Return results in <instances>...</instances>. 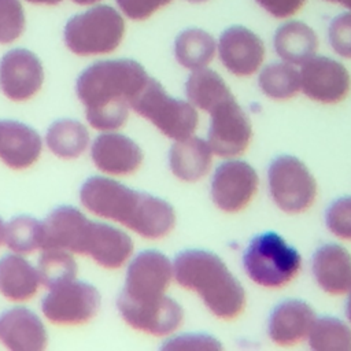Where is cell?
Wrapping results in <instances>:
<instances>
[{"label":"cell","mask_w":351,"mask_h":351,"mask_svg":"<svg viewBox=\"0 0 351 351\" xmlns=\"http://www.w3.org/2000/svg\"><path fill=\"white\" fill-rule=\"evenodd\" d=\"M149 75L132 59L101 60L85 69L77 78L75 92L93 129L112 132L125 125L130 103Z\"/></svg>","instance_id":"1"},{"label":"cell","mask_w":351,"mask_h":351,"mask_svg":"<svg viewBox=\"0 0 351 351\" xmlns=\"http://www.w3.org/2000/svg\"><path fill=\"white\" fill-rule=\"evenodd\" d=\"M80 199L95 215L119 222L144 239H163L176 226V211L167 200L107 177L88 178Z\"/></svg>","instance_id":"2"},{"label":"cell","mask_w":351,"mask_h":351,"mask_svg":"<svg viewBox=\"0 0 351 351\" xmlns=\"http://www.w3.org/2000/svg\"><path fill=\"white\" fill-rule=\"evenodd\" d=\"M173 271L174 281L195 292L218 319L232 321L243 314L245 289L217 254L199 248L184 250L176 255Z\"/></svg>","instance_id":"3"},{"label":"cell","mask_w":351,"mask_h":351,"mask_svg":"<svg viewBox=\"0 0 351 351\" xmlns=\"http://www.w3.org/2000/svg\"><path fill=\"white\" fill-rule=\"evenodd\" d=\"M243 267L252 282L278 289L291 284L302 269L299 251L276 232L254 236L243 254Z\"/></svg>","instance_id":"4"},{"label":"cell","mask_w":351,"mask_h":351,"mask_svg":"<svg viewBox=\"0 0 351 351\" xmlns=\"http://www.w3.org/2000/svg\"><path fill=\"white\" fill-rule=\"evenodd\" d=\"M130 110L173 141L195 134L199 123L197 110L188 100L170 96L152 77L132 100Z\"/></svg>","instance_id":"5"},{"label":"cell","mask_w":351,"mask_h":351,"mask_svg":"<svg viewBox=\"0 0 351 351\" xmlns=\"http://www.w3.org/2000/svg\"><path fill=\"white\" fill-rule=\"evenodd\" d=\"M123 33L125 23L119 12L110 5H96L69 19L64 43L81 56L108 53L121 44Z\"/></svg>","instance_id":"6"},{"label":"cell","mask_w":351,"mask_h":351,"mask_svg":"<svg viewBox=\"0 0 351 351\" xmlns=\"http://www.w3.org/2000/svg\"><path fill=\"white\" fill-rule=\"evenodd\" d=\"M267 186L273 203L287 214H302L317 199V181L308 167L293 155H278L267 167Z\"/></svg>","instance_id":"7"},{"label":"cell","mask_w":351,"mask_h":351,"mask_svg":"<svg viewBox=\"0 0 351 351\" xmlns=\"http://www.w3.org/2000/svg\"><path fill=\"white\" fill-rule=\"evenodd\" d=\"M207 143L214 155L225 159L243 155L252 138V126L247 112L234 95L208 112Z\"/></svg>","instance_id":"8"},{"label":"cell","mask_w":351,"mask_h":351,"mask_svg":"<svg viewBox=\"0 0 351 351\" xmlns=\"http://www.w3.org/2000/svg\"><path fill=\"white\" fill-rule=\"evenodd\" d=\"M174 280L173 261L156 250L138 252L128 266L122 299L143 303L166 295Z\"/></svg>","instance_id":"9"},{"label":"cell","mask_w":351,"mask_h":351,"mask_svg":"<svg viewBox=\"0 0 351 351\" xmlns=\"http://www.w3.org/2000/svg\"><path fill=\"white\" fill-rule=\"evenodd\" d=\"M258 186L256 170L245 160L230 158L214 170L210 195L221 211L236 214L248 207L258 192Z\"/></svg>","instance_id":"10"},{"label":"cell","mask_w":351,"mask_h":351,"mask_svg":"<svg viewBox=\"0 0 351 351\" xmlns=\"http://www.w3.org/2000/svg\"><path fill=\"white\" fill-rule=\"evenodd\" d=\"M100 293L85 281H67L49 289L41 302L44 315L58 325H80L99 311Z\"/></svg>","instance_id":"11"},{"label":"cell","mask_w":351,"mask_h":351,"mask_svg":"<svg viewBox=\"0 0 351 351\" xmlns=\"http://www.w3.org/2000/svg\"><path fill=\"white\" fill-rule=\"evenodd\" d=\"M300 66V92L310 100L321 104H337L348 96L351 75L340 62L313 55Z\"/></svg>","instance_id":"12"},{"label":"cell","mask_w":351,"mask_h":351,"mask_svg":"<svg viewBox=\"0 0 351 351\" xmlns=\"http://www.w3.org/2000/svg\"><path fill=\"white\" fill-rule=\"evenodd\" d=\"M117 307L129 326L156 337L169 336L184 324L182 306L167 295L144 303L130 302L118 296Z\"/></svg>","instance_id":"13"},{"label":"cell","mask_w":351,"mask_h":351,"mask_svg":"<svg viewBox=\"0 0 351 351\" xmlns=\"http://www.w3.org/2000/svg\"><path fill=\"white\" fill-rule=\"evenodd\" d=\"M44 70L40 59L27 49H11L0 60L1 92L14 101L33 97L41 88Z\"/></svg>","instance_id":"14"},{"label":"cell","mask_w":351,"mask_h":351,"mask_svg":"<svg viewBox=\"0 0 351 351\" xmlns=\"http://www.w3.org/2000/svg\"><path fill=\"white\" fill-rule=\"evenodd\" d=\"M218 53L228 71L236 77H250L259 70L265 59V45L250 29L230 26L219 37Z\"/></svg>","instance_id":"15"},{"label":"cell","mask_w":351,"mask_h":351,"mask_svg":"<svg viewBox=\"0 0 351 351\" xmlns=\"http://www.w3.org/2000/svg\"><path fill=\"white\" fill-rule=\"evenodd\" d=\"M317 318L314 308L302 299H285L270 313L267 336L280 347H292L306 340Z\"/></svg>","instance_id":"16"},{"label":"cell","mask_w":351,"mask_h":351,"mask_svg":"<svg viewBox=\"0 0 351 351\" xmlns=\"http://www.w3.org/2000/svg\"><path fill=\"white\" fill-rule=\"evenodd\" d=\"M90 154L95 166L111 176L132 174L144 159V154L136 141L114 130L99 134L92 144Z\"/></svg>","instance_id":"17"},{"label":"cell","mask_w":351,"mask_h":351,"mask_svg":"<svg viewBox=\"0 0 351 351\" xmlns=\"http://www.w3.org/2000/svg\"><path fill=\"white\" fill-rule=\"evenodd\" d=\"M133 254V241L123 230L103 222L89 221L81 255H89L92 259L106 267L118 269Z\"/></svg>","instance_id":"18"},{"label":"cell","mask_w":351,"mask_h":351,"mask_svg":"<svg viewBox=\"0 0 351 351\" xmlns=\"http://www.w3.org/2000/svg\"><path fill=\"white\" fill-rule=\"evenodd\" d=\"M311 273L325 293L346 295L351 288V254L340 244H322L311 256Z\"/></svg>","instance_id":"19"},{"label":"cell","mask_w":351,"mask_h":351,"mask_svg":"<svg viewBox=\"0 0 351 351\" xmlns=\"http://www.w3.org/2000/svg\"><path fill=\"white\" fill-rule=\"evenodd\" d=\"M47 330L29 308L14 307L0 315V341L12 351H41L47 346Z\"/></svg>","instance_id":"20"},{"label":"cell","mask_w":351,"mask_h":351,"mask_svg":"<svg viewBox=\"0 0 351 351\" xmlns=\"http://www.w3.org/2000/svg\"><path fill=\"white\" fill-rule=\"evenodd\" d=\"M89 219L75 207L59 206L43 221L44 248H60L69 252L81 254L82 240Z\"/></svg>","instance_id":"21"},{"label":"cell","mask_w":351,"mask_h":351,"mask_svg":"<svg viewBox=\"0 0 351 351\" xmlns=\"http://www.w3.org/2000/svg\"><path fill=\"white\" fill-rule=\"evenodd\" d=\"M43 141L30 126L10 119H0V159L11 169H26L40 156Z\"/></svg>","instance_id":"22"},{"label":"cell","mask_w":351,"mask_h":351,"mask_svg":"<svg viewBox=\"0 0 351 351\" xmlns=\"http://www.w3.org/2000/svg\"><path fill=\"white\" fill-rule=\"evenodd\" d=\"M213 156L207 140L192 134L173 143L169 149V167L180 181L197 182L208 174Z\"/></svg>","instance_id":"23"},{"label":"cell","mask_w":351,"mask_h":351,"mask_svg":"<svg viewBox=\"0 0 351 351\" xmlns=\"http://www.w3.org/2000/svg\"><path fill=\"white\" fill-rule=\"evenodd\" d=\"M40 277L25 258L7 254L0 259V293L8 300L30 299L38 289Z\"/></svg>","instance_id":"24"},{"label":"cell","mask_w":351,"mask_h":351,"mask_svg":"<svg viewBox=\"0 0 351 351\" xmlns=\"http://www.w3.org/2000/svg\"><path fill=\"white\" fill-rule=\"evenodd\" d=\"M318 38L315 32L300 21H291L280 26L274 34V49L287 63L302 64L315 55Z\"/></svg>","instance_id":"25"},{"label":"cell","mask_w":351,"mask_h":351,"mask_svg":"<svg viewBox=\"0 0 351 351\" xmlns=\"http://www.w3.org/2000/svg\"><path fill=\"white\" fill-rule=\"evenodd\" d=\"M186 100L197 110L208 114L219 103L233 96L225 80L214 70L203 67L191 71L185 82Z\"/></svg>","instance_id":"26"},{"label":"cell","mask_w":351,"mask_h":351,"mask_svg":"<svg viewBox=\"0 0 351 351\" xmlns=\"http://www.w3.org/2000/svg\"><path fill=\"white\" fill-rule=\"evenodd\" d=\"M215 51L217 44L213 36L196 27L181 32L174 41L177 62L191 71L207 67L214 59Z\"/></svg>","instance_id":"27"},{"label":"cell","mask_w":351,"mask_h":351,"mask_svg":"<svg viewBox=\"0 0 351 351\" xmlns=\"http://www.w3.org/2000/svg\"><path fill=\"white\" fill-rule=\"evenodd\" d=\"M48 148L59 158L73 159L85 152L89 134L86 128L74 119H58L47 130Z\"/></svg>","instance_id":"28"},{"label":"cell","mask_w":351,"mask_h":351,"mask_svg":"<svg viewBox=\"0 0 351 351\" xmlns=\"http://www.w3.org/2000/svg\"><path fill=\"white\" fill-rule=\"evenodd\" d=\"M258 85L266 97L285 101L300 92V73L291 63L274 62L261 70Z\"/></svg>","instance_id":"29"},{"label":"cell","mask_w":351,"mask_h":351,"mask_svg":"<svg viewBox=\"0 0 351 351\" xmlns=\"http://www.w3.org/2000/svg\"><path fill=\"white\" fill-rule=\"evenodd\" d=\"M314 351H351V325L337 317H317L306 339Z\"/></svg>","instance_id":"30"},{"label":"cell","mask_w":351,"mask_h":351,"mask_svg":"<svg viewBox=\"0 0 351 351\" xmlns=\"http://www.w3.org/2000/svg\"><path fill=\"white\" fill-rule=\"evenodd\" d=\"M44 228L43 221L30 215L14 217L4 230V241L7 247L21 255L41 250Z\"/></svg>","instance_id":"31"},{"label":"cell","mask_w":351,"mask_h":351,"mask_svg":"<svg viewBox=\"0 0 351 351\" xmlns=\"http://www.w3.org/2000/svg\"><path fill=\"white\" fill-rule=\"evenodd\" d=\"M41 251L37 265L40 284L51 289L75 278L77 265L69 251L60 248H44Z\"/></svg>","instance_id":"32"},{"label":"cell","mask_w":351,"mask_h":351,"mask_svg":"<svg viewBox=\"0 0 351 351\" xmlns=\"http://www.w3.org/2000/svg\"><path fill=\"white\" fill-rule=\"evenodd\" d=\"M325 225L337 239L351 241V195L341 196L328 206Z\"/></svg>","instance_id":"33"},{"label":"cell","mask_w":351,"mask_h":351,"mask_svg":"<svg viewBox=\"0 0 351 351\" xmlns=\"http://www.w3.org/2000/svg\"><path fill=\"white\" fill-rule=\"evenodd\" d=\"M25 29V14L19 0H0V44L16 40Z\"/></svg>","instance_id":"34"},{"label":"cell","mask_w":351,"mask_h":351,"mask_svg":"<svg viewBox=\"0 0 351 351\" xmlns=\"http://www.w3.org/2000/svg\"><path fill=\"white\" fill-rule=\"evenodd\" d=\"M329 43L341 58L351 59V12L335 16L329 25Z\"/></svg>","instance_id":"35"},{"label":"cell","mask_w":351,"mask_h":351,"mask_svg":"<svg viewBox=\"0 0 351 351\" xmlns=\"http://www.w3.org/2000/svg\"><path fill=\"white\" fill-rule=\"evenodd\" d=\"M163 350H221L222 344L206 333H185L167 339L162 344Z\"/></svg>","instance_id":"36"},{"label":"cell","mask_w":351,"mask_h":351,"mask_svg":"<svg viewBox=\"0 0 351 351\" xmlns=\"http://www.w3.org/2000/svg\"><path fill=\"white\" fill-rule=\"evenodd\" d=\"M171 0H117L122 12L134 21H143L151 16L156 10L169 4Z\"/></svg>","instance_id":"37"},{"label":"cell","mask_w":351,"mask_h":351,"mask_svg":"<svg viewBox=\"0 0 351 351\" xmlns=\"http://www.w3.org/2000/svg\"><path fill=\"white\" fill-rule=\"evenodd\" d=\"M262 8L276 18H288L293 15L304 0H255Z\"/></svg>","instance_id":"38"},{"label":"cell","mask_w":351,"mask_h":351,"mask_svg":"<svg viewBox=\"0 0 351 351\" xmlns=\"http://www.w3.org/2000/svg\"><path fill=\"white\" fill-rule=\"evenodd\" d=\"M346 295H347V300H346V308H344V313H346V318H347L348 324L351 325V288L348 289V292H347Z\"/></svg>","instance_id":"39"},{"label":"cell","mask_w":351,"mask_h":351,"mask_svg":"<svg viewBox=\"0 0 351 351\" xmlns=\"http://www.w3.org/2000/svg\"><path fill=\"white\" fill-rule=\"evenodd\" d=\"M26 1H29V3H34V4H58V3H60L62 0H26Z\"/></svg>","instance_id":"40"},{"label":"cell","mask_w":351,"mask_h":351,"mask_svg":"<svg viewBox=\"0 0 351 351\" xmlns=\"http://www.w3.org/2000/svg\"><path fill=\"white\" fill-rule=\"evenodd\" d=\"M4 230H5V225H4L3 219L0 218V245L4 241Z\"/></svg>","instance_id":"41"},{"label":"cell","mask_w":351,"mask_h":351,"mask_svg":"<svg viewBox=\"0 0 351 351\" xmlns=\"http://www.w3.org/2000/svg\"><path fill=\"white\" fill-rule=\"evenodd\" d=\"M73 1L77 3V4H81V5H89V4L97 3L99 0H73Z\"/></svg>","instance_id":"42"},{"label":"cell","mask_w":351,"mask_h":351,"mask_svg":"<svg viewBox=\"0 0 351 351\" xmlns=\"http://www.w3.org/2000/svg\"><path fill=\"white\" fill-rule=\"evenodd\" d=\"M328 1H332V3H340V4H343V5H348V3L351 1V0H328Z\"/></svg>","instance_id":"43"},{"label":"cell","mask_w":351,"mask_h":351,"mask_svg":"<svg viewBox=\"0 0 351 351\" xmlns=\"http://www.w3.org/2000/svg\"><path fill=\"white\" fill-rule=\"evenodd\" d=\"M188 1H191V3H203L206 0H188Z\"/></svg>","instance_id":"44"},{"label":"cell","mask_w":351,"mask_h":351,"mask_svg":"<svg viewBox=\"0 0 351 351\" xmlns=\"http://www.w3.org/2000/svg\"><path fill=\"white\" fill-rule=\"evenodd\" d=\"M347 8H350V10H351V1H350V3H348V5H347Z\"/></svg>","instance_id":"45"}]
</instances>
